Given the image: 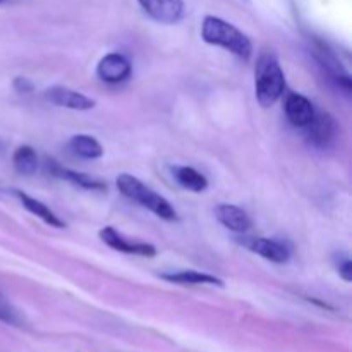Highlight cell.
Wrapping results in <instances>:
<instances>
[{"label": "cell", "instance_id": "8", "mask_svg": "<svg viewBox=\"0 0 352 352\" xmlns=\"http://www.w3.org/2000/svg\"><path fill=\"white\" fill-rule=\"evenodd\" d=\"M315 107L306 96L292 93L285 100V116L296 127H308L315 117Z\"/></svg>", "mask_w": 352, "mask_h": 352}, {"label": "cell", "instance_id": "16", "mask_svg": "<svg viewBox=\"0 0 352 352\" xmlns=\"http://www.w3.org/2000/svg\"><path fill=\"white\" fill-rule=\"evenodd\" d=\"M69 146H71L72 153L78 155L81 158H100L103 155V148L95 138L91 136H86V134H78V136L72 138L69 141Z\"/></svg>", "mask_w": 352, "mask_h": 352}, {"label": "cell", "instance_id": "20", "mask_svg": "<svg viewBox=\"0 0 352 352\" xmlns=\"http://www.w3.org/2000/svg\"><path fill=\"white\" fill-rule=\"evenodd\" d=\"M14 89L17 93H31L33 91V82L26 78H16L14 79Z\"/></svg>", "mask_w": 352, "mask_h": 352}, {"label": "cell", "instance_id": "9", "mask_svg": "<svg viewBox=\"0 0 352 352\" xmlns=\"http://www.w3.org/2000/svg\"><path fill=\"white\" fill-rule=\"evenodd\" d=\"M337 126L336 120L329 113H315L313 120L308 126L309 141L318 148H327L336 140Z\"/></svg>", "mask_w": 352, "mask_h": 352}, {"label": "cell", "instance_id": "17", "mask_svg": "<svg viewBox=\"0 0 352 352\" xmlns=\"http://www.w3.org/2000/svg\"><path fill=\"white\" fill-rule=\"evenodd\" d=\"M12 164H14V168H16L19 174H23V175L34 174L38 168L36 151H34L31 146H28V144L19 146L16 151H14Z\"/></svg>", "mask_w": 352, "mask_h": 352}, {"label": "cell", "instance_id": "18", "mask_svg": "<svg viewBox=\"0 0 352 352\" xmlns=\"http://www.w3.org/2000/svg\"><path fill=\"white\" fill-rule=\"evenodd\" d=\"M0 322L6 323V325L17 327V329H23L24 327V316L14 308L12 305L6 302L3 299H0Z\"/></svg>", "mask_w": 352, "mask_h": 352}, {"label": "cell", "instance_id": "2", "mask_svg": "<svg viewBox=\"0 0 352 352\" xmlns=\"http://www.w3.org/2000/svg\"><path fill=\"white\" fill-rule=\"evenodd\" d=\"M285 88L284 71L274 54H263L258 58L254 71V89L261 107H272L282 96Z\"/></svg>", "mask_w": 352, "mask_h": 352}, {"label": "cell", "instance_id": "13", "mask_svg": "<svg viewBox=\"0 0 352 352\" xmlns=\"http://www.w3.org/2000/svg\"><path fill=\"white\" fill-rule=\"evenodd\" d=\"M162 278L168 282H174V284H182V285H219L222 287L223 282L220 278H217L215 275L205 274V272H196V270H182L175 272V274H165L162 275Z\"/></svg>", "mask_w": 352, "mask_h": 352}, {"label": "cell", "instance_id": "4", "mask_svg": "<svg viewBox=\"0 0 352 352\" xmlns=\"http://www.w3.org/2000/svg\"><path fill=\"white\" fill-rule=\"evenodd\" d=\"M141 9L162 24H175L182 19L184 2L182 0H138Z\"/></svg>", "mask_w": 352, "mask_h": 352}, {"label": "cell", "instance_id": "1", "mask_svg": "<svg viewBox=\"0 0 352 352\" xmlns=\"http://www.w3.org/2000/svg\"><path fill=\"white\" fill-rule=\"evenodd\" d=\"M201 36L206 43L226 48L243 60H248L253 54V45H251L250 38L243 31L237 30L234 24L227 23L220 17L206 16L203 19Z\"/></svg>", "mask_w": 352, "mask_h": 352}, {"label": "cell", "instance_id": "7", "mask_svg": "<svg viewBox=\"0 0 352 352\" xmlns=\"http://www.w3.org/2000/svg\"><path fill=\"white\" fill-rule=\"evenodd\" d=\"M45 96L54 105L65 107V109L71 110H89L95 107V100L88 98L86 95L71 88H65V86H54V88L47 89Z\"/></svg>", "mask_w": 352, "mask_h": 352}, {"label": "cell", "instance_id": "15", "mask_svg": "<svg viewBox=\"0 0 352 352\" xmlns=\"http://www.w3.org/2000/svg\"><path fill=\"white\" fill-rule=\"evenodd\" d=\"M48 168H52V174H54L55 177L65 179V181L72 182V184L79 186V188H85V189H103L105 188V186H103L100 181H96V179L89 177V175H86V174H79V172L69 170V168L60 167V165L55 164L54 160H48Z\"/></svg>", "mask_w": 352, "mask_h": 352}, {"label": "cell", "instance_id": "12", "mask_svg": "<svg viewBox=\"0 0 352 352\" xmlns=\"http://www.w3.org/2000/svg\"><path fill=\"white\" fill-rule=\"evenodd\" d=\"M14 195L17 196V199L21 201V205H23L24 208L28 210V212L33 213V215L38 217L40 220H43L45 223H48V226H52V227H57V229H62V227H65V223L62 222V220L58 219V217L55 215V213L52 212V210L48 208L45 203H41V201H38V199L31 198V196L26 195V192L14 191Z\"/></svg>", "mask_w": 352, "mask_h": 352}, {"label": "cell", "instance_id": "19", "mask_svg": "<svg viewBox=\"0 0 352 352\" xmlns=\"http://www.w3.org/2000/svg\"><path fill=\"white\" fill-rule=\"evenodd\" d=\"M339 275L346 282L352 280V263L349 258H344V260L339 263Z\"/></svg>", "mask_w": 352, "mask_h": 352}, {"label": "cell", "instance_id": "21", "mask_svg": "<svg viewBox=\"0 0 352 352\" xmlns=\"http://www.w3.org/2000/svg\"><path fill=\"white\" fill-rule=\"evenodd\" d=\"M3 2V0H0V3H2Z\"/></svg>", "mask_w": 352, "mask_h": 352}, {"label": "cell", "instance_id": "6", "mask_svg": "<svg viewBox=\"0 0 352 352\" xmlns=\"http://www.w3.org/2000/svg\"><path fill=\"white\" fill-rule=\"evenodd\" d=\"M131 62L127 60L124 55L120 54H109L98 62L96 67V74L102 81L110 82V85H117V82L126 81L131 76Z\"/></svg>", "mask_w": 352, "mask_h": 352}, {"label": "cell", "instance_id": "3", "mask_svg": "<svg viewBox=\"0 0 352 352\" xmlns=\"http://www.w3.org/2000/svg\"><path fill=\"white\" fill-rule=\"evenodd\" d=\"M117 188L122 192L126 198L133 199L138 205L144 206L146 210H150L151 213H155L157 217H160L162 220H172L177 219V212L172 208L170 203L160 196L158 192L151 191L148 186H144L140 179H136L134 175L129 174H120L117 177Z\"/></svg>", "mask_w": 352, "mask_h": 352}, {"label": "cell", "instance_id": "14", "mask_svg": "<svg viewBox=\"0 0 352 352\" xmlns=\"http://www.w3.org/2000/svg\"><path fill=\"white\" fill-rule=\"evenodd\" d=\"M172 174H174L177 184L188 191L201 192L208 188V181H206L205 175L192 167H174Z\"/></svg>", "mask_w": 352, "mask_h": 352}, {"label": "cell", "instance_id": "5", "mask_svg": "<svg viewBox=\"0 0 352 352\" xmlns=\"http://www.w3.org/2000/svg\"><path fill=\"white\" fill-rule=\"evenodd\" d=\"M100 239L107 244L112 250L120 251V253L126 254H138V256H146L151 258L157 254V250H155L151 244L148 243H136V241H129L124 236H120L113 227H103L100 230Z\"/></svg>", "mask_w": 352, "mask_h": 352}, {"label": "cell", "instance_id": "10", "mask_svg": "<svg viewBox=\"0 0 352 352\" xmlns=\"http://www.w3.org/2000/svg\"><path fill=\"white\" fill-rule=\"evenodd\" d=\"M246 246L253 253L260 254L261 258L272 261V263H285L291 258V251L285 244L274 239H267V237H256V239L248 241Z\"/></svg>", "mask_w": 352, "mask_h": 352}, {"label": "cell", "instance_id": "11", "mask_svg": "<svg viewBox=\"0 0 352 352\" xmlns=\"http://www.w3.org/2000/svg\"><path fill=\"white\" fill-rule=\"evenodd\" d=\"M215 215L219 222L222 223L226 229L232 230V232L244 234L251 229V219L243 208L234 205H219L215 208Z\"/></svg>", "mask_w": 352, "mask_h": 352}]
</instances>
